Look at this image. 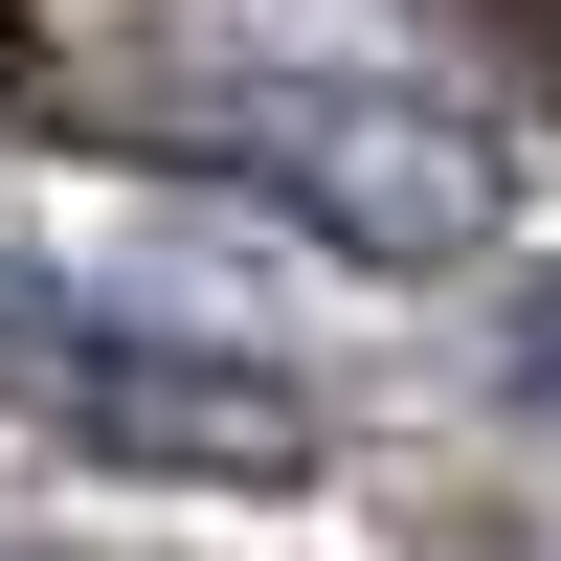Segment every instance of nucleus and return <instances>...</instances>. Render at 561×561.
Masks as SVG:
<instances>
[{"instance_id":"f257e3e1","label":"nucleus","mask_w":561,"mask_h":561,"mask_svg":"<svg viewBox=\"0 0 561 561\" xmlns=\"http://www.w3.org/2000/svg\"><path fill=\"white\" fill-rule=\"evenodd\" d=\"M45 113H68V135H135V158L225 180V203L314 225V248H359V270H472L494 225H517V158H494L472 113H427L404 68H270V45H180V68H68Z\"/></svg>"},{"instance_id":"f03ea898","label":"nucleus","mask_w":561,"mask_h":561,"mask_svg":"<svg viewBox=\"0 0 561 561\" xmlns=\"http://www.w3.org/2000/svg\"><path fill=\"white\" fill-rule=\"evenodd\" d=\"M0 427L90 449V472H158V494H314L337 472V404L248 337H180V314H113L68 270L0 248Z\"/></svg>"},{"instance_id":"7ed1b4c3","label":"nucleus","mask_w":561,"mask_h":561,"mask_svg":"<svg viewBox=\"0 0 561 561\" xmlns=\"http://www.w3.org/2000/svg\"><path fill=\"white\" fill-rule=\"evenodd\" d=\"M494 382H517V427L561 449V270H539V293H517V314H494Z\"/></svg>"}]
</instances>
